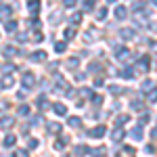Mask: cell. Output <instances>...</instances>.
<instances>
[{"instance_id": "7c38bea8", "label": "cell", "mask_w": 157, "mask_h": 157, "mask_svg": "<svg viewBox=\"0 0 157 157\" xmlns=\"http://www.w3.org/2000/svg\"><path fill=\"white\" fill-rule=\"evenodd\" d=\"M0 84H2V88H13L15 80H13V75H11V73H6V75L2 78V82H0Z\"/></svg>"}, {"instance_id": "8992f818", "label": "cell", "mask_w": 157, "mask_h": 157, "mask_svg": "<svg viewBox=\"0 0 157 157\" xmlns=\"http://www.w3.org/2000/svg\"><path fill=\"white\" fill-rule=\"evenodd\" d=\"M61 21H63V13L61 11H52V15H50V25H59Z\"/></svg>"}, {"instance_id": "ee69618b", "label": "cell", "mask_w": 157, "mask_h": 157, "mask_svg": "<svg viewBox=\"0 0 157 157\" xmlns=\"http://www.w3.org/2000/svg\"><path fill=\"white\" fill-rule=\"evenodd\" d=\"M149 120H151V115H143V117H140V126H145V124H149Z\"/></svg>"}, {"instance_id": "ffe728a7", "label": "cell", "mask_w": 157, "mask_h": 157, "mask_svg": "<svg viewBox=\"0 0 157 157\" xmlns=\"http://www.w3.org/2000/svg\"><path fill=\"white\" fill-rule=\"evenodd\" d=\"M134 153H136L134 147H124V149H121V155L124 157H134Z\"/></svg>"}, {"instance_id": "b9f144b4", "label": "cell", "mask_w": 157, "mask_h": 157, "mask_svg": "<svg viewBox=\"0 0 157 157\" xmlns=\"http://www.w3.org/2000/svg\"><path fill=\"white\" fill-rule=\"evenodd\" d=\"M63 4H65L67 9H73V6H75V0H63Z\"/></svg>"}, {"instance_id": "e575fe53", "label": "cell", "mask_w": 157, "mask_h": 157, "mask_svg": "<svg viewBox=\"0 0 157 157\" xmlns=\"http://www.w3.org/2000/svg\"><path fill=\"white\" fill-rule=\"evenodd\" d=\"M17 113H19V115H29V107H27V105H21Z\"/></svg>"}, {"instance_id": "c3c4849f", "label": "cell", "mask_w": 157, "mask_h": 157, "mask_svg": "<svg viewBox=\"0 0 157 157\" xmlns=\"http://www.w3.org/2000/svg\"><path fill=\"white\" fill-rule=\"evenodd\" d=\"M147 153H149V155H153V153H155V147H153V145H147Z\"/></svg>"}, {"instance_id": "60d3db41", "label": "cell", "mask_w": 157, "mask_h": 157, "mask_svg": "<svg viewBox=\"0 0 157 157\" xmlns=\"http://www.w3.org/2000/svg\"><path fill=\"white\" fill-rule=\"evenodd\" d=\"M27 147H29V149H36V147H38V140H36V138H29V140H27Z\"/></svg>"}, {"instance_id": "2e32d148", "label": "cell", "mask_w": 157, "mask_h": 157, "mask_svg": "<svg viewBox=\"0 0 157 157\" xmlns=\"http://www.w3.org/2000/svg\"><path fill=\"white\" fill-rule=\"evenodd\" d=\"M128 120H130V117H128V115H124V113L117 115V117H115V128H121L124 124H128Z\"/></svg>"}, {"instance_id": "d590c367", "label": "cell", "mask_w": 157, "mask_h": 157, "mask_svg": "<svg viewBox=\"0 0 157 157\" xmlns=\"http://www.w3.org/2000/svg\"><path fill=\"white\" fill-rule=\"evenodd\" d=\"M86 42H92V40H97V36H94V32H92V29H90V32H86Z\"/></svg>"}, {"instance_id": "e0dca14e", "label": "cell", "mask_w": 157, "mask_h": 157, "mask_svg": "<svg viewBox=\"0 0 157 157\" xmlns=\"http://www.w3.org/2000/svg\"><path fill=\"white\" fill-rule=\"evenodd\" d=\"M130 107H132L134 111H143V109H145V101H140V98H136L134 103H130Z\"/></svg>"}, {"instance_id": "f1b7e54d", "label": "cell", "mask_w": 157, "mask_h": 157, "mask_svg": "<svg viewBox=\"0 0 157 157\" xmlns=\"http://www.w3.org/2000/svg\"><path fill=\"white\" fill-rule=\"evenodd\" d=\"M67 124H69L71 128H80V126H82V120H80V117H69Z\"/></svg>"}, {"instance_id": "5b68a950", "label": "cell", "mask_w": 157, "mask_h": 157, "mask_svg": "<svg viewBox=\"0 0 157 157\" xmlns=\"http://www.w3.org/2000/svg\"><path fill=\"white\" fill-rule=\"evenodd\" d=\"M29 59L34 61V63L44 61V59H46V50H36V52H32V55H29Z\"/></svg>"}, {"instance_id": "f546056e", "label": "cell", "mask_w": 157, "mask_h": 157, "mask_svg": "<svg viewBox=\"0 0 157 157\" xmlns=\"http://www.w3.org/2000/svg\"><path fill=\"white\" fill-rule=\"evenodd\" d=\"M19 50L13 48V46H4V57H13V55H17Z\"/></svg>"}, {"instance_id": "4316f807", "label": "cell", "mask_w": 157, "mask_h": 157, "mask_svg": "<svg viewBox=\"0 0 157 157\" xmlns=\"http://www.w3.org/2000/svg\"><path fill=\"white\" fill-rule=\"evenodd\" d=\"M15 140H17V136H15V134H9V136L4 138V147H13Z\"/></svg>"}, {"instance_id": "603a6c76", "label": "cell", "mask_w": 157, "mask_h": 157, "mask_svg": "<svg viewBox=\"0 0 157 157\" xmlns=\"http://www.w3.org/2000/svg\"><path fill=\"white\" fill-rule=\"evenodd\" d=\"M67 50V42H55V52H65Z\"/></svg>"}, {"instance_id": "ac0fdd59", "label": "cell", "mask_w": 157, "mask_h": 157, "mask_svg": "<svg viewBox=\"0 0 157 157\" xmlns=\"http://www.w3.org/2000/svg\"><path fill=\"white\" fill-rule=\"evenodd\" d=\"M130 134H132L134 140H143V128H140V126H136V128H134Z\"/></svg>"}, {"instance_id": "7a4b0ae2", "label": "cell", "mask_w": 157, "mask_h": 157, "mask_svg": "<svg viewBox=\"0 0 157 157\" xmlns=\"http://www.w3.org/2000/svg\"><path fill=\"white\" fill-rule=\"evenodd\" d=\"M21 82H23L25 88H32V86H34V82H36V78H34V73L25 71V73H23V80H21Z\"/></svg>"}, {"instance_id": "44dd1931", "label": "cell", "mask_w": 157, "mask_h": 157, "mask_svg": "<svg viewBox=\"0 0 157 157\" xmlns=\"http://www.w3.org/2000/svg\"><path fill=\"white\" fill-rule=\"evenodd\" d=\"M147 9V2H134L132 4V13H140Z\"/></svg>"}, {"instance_id": "74e56055", "label": "cell", "mask_w": 157, "mask_h": 157, "mask_svg": "<svg viewBox=\"0 0 157 157\" xmlns=\"http://www.w3.org/2000/svg\"><path fill=\"white\" fill-rule=\"evenodd\" d=\"M13 69H15V65H13V63H6V65L2 67V71H4V73H11Z\"/></svg>"}, {"instance_id": "cb8c5ba5", "label": "cell", "mask_w": 157, "mask_h": 157, "mask_svg": "<svg viewBox=\"0 0 157 157\" xmlns=\"http://www.w3.org/2000/svg\"><path fill=\"white\" fill-rule=\"evenodd\" d=\"M134 73H136V71H134L132 67H126V69H124V71H121V75H124V78H126V80H132V78H134Z\"/></svg>"}, {"instance_id": "4dcf8cb0", "label": "cell", "mask_w": 157, "mask_h": 157, "mask_svg": "<svg viewBox=\"0 0 157 157\" xmlns=\"http://www.w3.org/2000/svg\"><path fill=\"white\" fill-rule=\"evenodd\" d=\"M65 145H67V138H59V140L55 143V149L61 151V149H65Z\"/></svg>"}, {"instance_id": "3957f363", "label": "cell", "mask_w": 157, "mask_h": 157, "mask_svg": "<svg viewBox=\"0 0 157 157\" xmlns=\"http://www.w3.org/2000/svg\"><path fill=\"white\" fill-rule=\"evenodd\" d=\"M124 136H126V132H124L121 128H113V134H111V140H113V143H121Z\"/></svg>"}, {"instance_id": "bcb514c9", "label": "cell", "mask_w": 157, "mask_h": 157, "mask_svg": "<svg viewBox=\"0 0 157 157\" xmlns=\"http://www.w3.org/2000/svg\"><path fill=\"white\" fill-rule=\"evenodd\" d=\"M90 71H101V65H98V63H92V65H90Z\"/></svg>"}, {"instance_id": "d6986e66", "label": "cell", "mask_w": 157, "mask_h": 157, "mask_svg": "<svg viewBox=\"0 0 157 157\" xmlns=\"http://www.w3.org/2000/svg\"><path fill=\"white\" fill-rule=\"evenodd\" d=\"M52 109H55V113H57V115H65V113H67V107H65V105H61V103L52 105Z\"/></svg>"}, {"instance_id": "8fae6325", "label": "cell", "mask_w": 157, "mask_h": 157, "mask_svg": "<svg viewBox=\"0 0 157 157\" xmlns=\"http://www.w3.org/2000/svg\"><path fill=\"white\" fill-rule=\"evenodd\" d=\"M120 38L121 40H132L134 38V29H130V27H124L120 32Z\"/></svg>"}, {"instance_id": "6da1fadb", "label": "cell", "mask_w": 157, "mask_h": 157, "mask_svg": "<svg viewBox=\"0 0 157 157\" xmlns=\"http://www.w3.org/2000/svg\"><path fill=\"white\" fill-rule=\"evenodd\" d=\"M113 55H115V59H117V61L124 63V61H128L130 57H132V50H128V48H115V50H113Z\"/></svg>"}, {"instance_id": "816d5d0a", "label": "cell", "mask_w": 157, "mask_h": 157, "mask_svg": "<svg viewBox=\"0 0 157 157\" xmlns=\"http://www.w3.org/2000/svg\"><path fill=\"white\" fill-rule=\"evenodd\" d=\"M101 86H103V80L97 78V80H94V88H101Z\"/></svg>"}, {"instance_id": "52a82bcc", "label": "cell", "mask_w": 157, "mask_h": 157, "mask_svg": "<svg viewBox=\"0 0 157 157\" xmlns=\"http://www.w3.org/2000/svg\"><path fill=\"white\" fill-rule=\"evenodd\" d=\"M57 90H59V92H67V90H69V84H67L61 75H57Z\"/></svg>"}, {"instance_id": "9a60e30c", "label": "cell", "mask_w": 157, "mask_h": 157, "mask_svg": "<svg viewBox=\"0 0 157 157\" xmlns=\"http://www.w3.org/2000/svg\"><path fill=\"white\" fill-rule=\"evenodd\" d=\"M88 151H90L92 157H105V151H107V149H105V147H98V149H88Z\"/></svg>"}, {"instance_id": "1f68e13d", "label": "cell", "mask_w": 157, "mask_h": 157, "mask_svg": "<svg viewBox=\"0 0 157 157\" xmlns=\"http://www.w3.org/2000/svg\"><path fill=\"white\" fill-rule=\"evenodd\" d=\"M97 19H98V21L107 19V9H105V6H103V9H98V13H97Z\"/></svg>"}, {"instance_id": "7402d4cb", "label": "cell", "mask_w": 157, "mask_h": 157, "mask_svg": "<svg viewBox=\"0 0 157 157\" xmlns=\"http://www.w3.org/2000/svg\"><path fill=\"white\" fill-rule=\"evenodd\" d=\"M13 13V9L11 6H2L0 9V19H9V15Z\"/></svg>"}, {"instance_id": "83f0119b", "label": "cell", "mask_w": 157, "mask_h": 157, "mask_svg": "<svg viewBox=\"0 0 157 157\" xmlns=\"http://www.w3.org/2000/svg\"><path fill=\"white\" fill-rule=\"evenodd\" d=\"M86 153H88V147H86V145H78V147H75V155L82 157V155H86Z\"/></svg>"}, {"instance_id": "f35d334b", "label": "cell", "mask_w": 157, "mask_h": 157, "mask_svg": "<svg viewBox=\"0 0 157 157\" xmlns=\"http://www.w3.org/2000/svg\"><path fill=\"white\" fill-rule=\"evenodd\" d=\"M109 90H111V94H121V92H124V90H121L120 86H111Z\"/></svg>"}, {"instance_id": "836d02e7", "label": "cell", "mask_w": 157, "mask_h": 157, "mask_svg": "<svg viewBox=\"0 0 157 157\" xmlns=\"http://www.w3.org/2000/svg\"><path fill=\"white\" fill-rule=\"evenodd\" d=\"M17 29V21H6V32H15Z\"/></svg>"}, {"instance_id": "277c9868", "label": "cell", "mask_w": 157, "mask_h": 157, "mask_svg": "<svg viewBox=\"0 0 157 157\" xmlns=\"http://www.w3.org/2000/svg\"><path fill=\"white\" fill-rule=\"evenodd\" d=\"M88 136H92V138H103L105 136V126H97V128H92Z\"/></svg>"}, {"instance_id": "8d00e7d4", "label": "cell", "mask_w": 157, "mask_h": 157, "mask_svg": "<svg viewBox=\"0 0 157 157\" xmlns=\"http://www.w3.org/2000/svg\"><path fill=\"white\" fill-rule=\"evenodd\" d=\"M63 36H65V40H71V38L75 36V29H65V34H63Z\"/></svg>"}, {"instance_id": "ba28073f", "label": "cell", "mask_w": 157, "mask_h": 157, "mask_svg": "<svg viewBox=\"0 0 157 157\" xmlns=\"http://www.w3.org/2000/svg\"><path fill=\"white\" fill-rule=\"evenodd\" d=\"M149 65H151V61H149V57H143V59L136 63V67H138V71H147L149 69Z\"/></svg>"}, {"instance_id": "d6a6232c", "label": "cell", "mask_w": 157, "mask_h": 157, "mask_svg": "<svg viewBox=\"0 0 157 157\" xmlns=\"http://www.w3.org/2000/svg\"><path fill=\"white\" fill-rule=\"evenodd\" d=\"M38 107H40V109H46V107H48V103H46V97H40V98H38Z\"/></svg>"}, {"instance_id": "484cf974", "label": "cell", "mask_w": 157, "mask_h": 157, "mask_svg": "<svg viewBox=\"0 0 157 157\" xmlns=\"http://www.w3.org/2000/svg\"><path fill=\"white\" fill-rule=\"evenodd\" d=\"M80 21H82V15H80V13H73L71 17H69V23L71 25H78Z\"/></svg>"}, {"instance_id": "f6af8a7d", "label": "cell", "mask_w": 157, "mask_h": 157, "mask_svg": "<svg viewBox=\"0 0 157 157\" xmlns=\"http://www.w3.org/2000/svg\"><path fill=\"white\" fill-rule=\"evenodd\" d=\"M92 98V103H94V105H98V107H101V103H103V97H90Z\"/></svg>"}, {"instance_id": "ab89813d", "label": "cell", "mask_w": 157, "mask_h": 157, "mask_svg": "<svg viewBox=\"0 0 157 157\" xmlns=\"http://www.w3.org/2000/svg\"><path fill=\"white\" fill-rule=\"evenodd\" d=\"M92 6H94V0H86L84 2V11H90Z\"/></svg>"}, {"instance_id": "f5cc1de1", "label": "cell", "mask_w": 157, "mask_h": 157, "mask_svg": "<svg viewBox=\"0 0 157 157\" xmlns=\"http://www.w3.org/2000/svg\"><path fill=\"white\" fill-rule=\"evenodd\" d=\"M82 97H92V92H90L88 88H84V90H82Z\"/></svg>"}, {"instance_id": "d4e9b609", "label": "cell", "mask_w": 157, "mask_h": 157, "mask_svg": "<svg viewBox=\"0 0 157 157\" xmlns=\"http://www.w3.org/2000/svg\"><path fill=\"white\" fill-rule=\"evenodd\" d=\"M153 88H155V82H153V80H145V82H143V90H145V92L153 90Z\"/></svg>"}, {"instance_id": "7bdbcfd3", "label": "cell", "mask_w": 157, "mask_h": 157, "mask_svg": "<svg viewBox=\"0 0 157 157\" xmlns=\"http://www.w3.org/2000/svg\"><path fill=\"white\" fill-rule=\"evenodd\" d=\"M155 98H157V92H155V88H153L151 94H149V103H155Z\"/></svg>"}, {"instance_id": "db71d44e", "label": "cell", "mask_w": 157, "mask_h": 157, "mask_svg": "<svg viewBox=\"0 0 157 157\" xmlns=\"http://www.w3.org/2000/svg\"><path fill=\"white\" fill-rule=\"evenodd\" d=\"M107 2H115V0H107Z\"/></svg>"}, {"instance_id": "f907efd6", "label": "cell", "mask_w": 157, "mask_h": 157, "mask_svg": "<svg viewBox=\"0 0 157 157\" xmlns=\"http://www.w3.org/2000/svg\"><path fill=\"white\" fill-rule=\"evenodd\" d=\"M17 40H19V42H25L27 36H25V34H17Z\"/></svg>"}, {"instance_id": "7dc6e473", "label": "cell", "mask_w": 157, "mask_h": 157, "mask_svg": "<svg viewBox=\"0 0 157 157\" xmlns=\"http://www.w3.org/2000/svg\"><path fill=\"white\" fill-rule=\"evenodd\" d=\"M34 40H36V42H42V40H44V36H42L40 32H36V36H34Z\"/></svg>"}, {"instance_id": "4fadbf2b", "label": "cell", "mask_w": 157, "mask_h": 157, "mask_svg": "<svg viewBox=\"0 0 157 157\" xmlns=\"http://www.w3.org/2000/svg\"><path fill=\"white\" fill-rule=\"evenodd\" d=\"M13 124H15V117H11V115H4V117L0 120V128H11Z\"/></svg>"}, {"instance_id": "681fc988", "label": "cell", "mask_w": 157, "mask_h": 157, "mask_svg": "<svg viewBox=\"0 0 157 157\" xmlns=\"http://www.w3.org/2000/svg\"><path fill=\"white\" fill-rule=\"evenodd\" d=\"M57 67H59V63H57V61H52V63H50V67H48V69H50V71H55Z\"/></svg>"}, {"instance_id": "9c48e42d", "label": "cell", "mask_w": 157, "mask_h": 157, "mask_svg": "<svg viewBox=\"0 0 157 157\" xmlns=\"http://www.w3.org/2000/svg\"><path fill=\"white\" fill-rule=\"evenodd\" d=\"M78 65H80V59H67V63H65V69H69V71H75L78 69Z\"/></svg>"}, {"instance_id": "5bb4252c", "label": "cell", "mask_w": 157, "mask_h": 157, "mask_svg": "<svg viewBox=\"0 0 157 157\" xmlns=\"http://www.w3.org/2000/svg\"><path fill=\"white\" fill-rule=\"evenodd\" d=\"M46 128H48V132H52V134H59L61 130H63V126H61V124H57V121H50Z\"/></svg>"}, {"instance_id": "30bf717a", "label": "cell", "mask_w": 157, "mask_h": 157, "mask_svg": "<svg viewBox=\"0 0 157 157\" xmlns=\"http://www.w3.org/2000/svg\"><path fill=\"white\" fill-rule=\"evenodd\" d=\"M126 17H128V9H126V6H115V19H126Z\"/></svg>"}]
</instances>
